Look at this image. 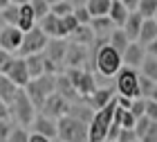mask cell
Returning a JSON list of instances; mask_svg holds the SVG:
<instances>
[{
    "mask_svg": "<svg viewBox=\"0 0 157 142\" xmlns=\"http://www.w3.org/2000/svg\"><path fill=\"white\" fill-rule=\"evenodd\" d=\"M146 117L157 122V102H153V99H146Z\"/></svg>",
    "mask_w": 157,
    "mask_h": 142,
    "instance_id": "obj_42",
    "label": "cell"
},
{
    "mask_svg": "<svg viewBox=\"0 0 157 142\" xmlns=\"http://www.w3.org/2000/svg\"><path fill=\"white\" fill-rule=\"evenodd\" d=\"M47 43H49V36L40 30V27H34V30L25 32L23 45H20V50H18V56L25 59V56H32V54H43L45 47H47Z\"/></svg>",
    "mask_w": 157,
    "mask_h": 142,
    "instance_id": "obj_7",
    "label": "cell"
},
{
    "mask_svg": "<svg viewBox=\"0 0 157 142\" xmlns=\"http://www.w3.org/2000/svg\"><path fill=\"white\" fill-rule=\"evenodd\" d=\"M119 2H124L130 11H137V5H139V0H119Z\"/></svg>",
    "mask_w": 157,
    "mask_h": 142,
    "instance_id": "obj_46",
    "label": "cell"
},
{
    "mask_svg": "<svg viewBox=\"0 0 157 142\" xmlns=\"http://www.w3.org/2000/svg\"><path fill=\"white\" fill-rule=\"evenodd\" d=\"M13 59H16V54L7 52V50H0V75H7V70L11 68Z\"/></svg>",
    "mask_w": 157,
    "mask_h": 142,
    "instance_id": "obj_36",
    "label": "cell"
},
{
    "mask_svg": "<svg viewBox=\"0 0 157 142\" xmlns=\"http://www.w3.org/2000/svg\"><path fill=\"white\" fill-rule=\"evenodd\" d=\"M144 59H146V47L141 45V43H137V41H132V43L126 47V52L121 54L124 66H126V68H132V70H135V68H141Z\"/></svg>",
    "mask_w": 157,
    "mask_h": 142,
    "instance_id": "obj_12",
    "label": "cell"
},
{
    "mask_svg": "<svg viewBox=\"0 0 157 142\" xmlns=\"http://www.w3.org/2000/svg\"><path fill=\"white\" fill-rule=\"evenodd\" d=\"M90 27L94 30V36H99V45H105L110 41V34L117 30L115 23L108 18V16H101V18H92L90 20Z\"/></svg>",
    "mask_w": 157,
    "mask_h": 142,
    "instance_id": "obj_15",
    "label": "cell"
},
{
    "mask_svg": "<svg viewBox=\"0 0 157 142\" xmlns=\"http://www.w3.org/2000/svg\"><path fill=\"white\" fill-rule=\"evenodd\" d=\"M18 14H20V7L9 5V7H5V9H0V20H2L5 25L18 27Z\"/></svg>",
    "mask_w": 157,
    "mask_h": 142,
    "instance_id": "obj_28",
    "label": "cell"
},
{
    "mask_svg": "<svg viewBox=\"0 0 157 142\" xmlns=\"http://www.w3.org/2000/svg\"><path fill=\"white\" fill-rule=\"evenodd\" d=\"M141 25H144V16H141L139 11H130V16H128V20L124 23V27L121 30L126 32V36L128 41H137L139 39V32H141Z\"/></svg>",
    "mask_w": 157,
    "mask_h": 142,
    "instance_id": "obj_17",
    "label": "cell"
},
{
    "mask_svg": "<svg viewBox=\"0 0 157 142\" xmlns=\"http://www.w3.org/2000/svg\"><path fill=\"white\" fill-rule=\"evenodd\" d=\"M117 93L119 97H128V99H137L139 97V75L132 68H121L117 72Z\"/></svg>",
    "mask_w": 157,
    "mask_h": 142,
    "instance_id": "obj_8",
    "label": "cell"
},
{
    "mask_svg": "<svg viewBox=\"0 0 157 142\" xmlns=\"http://www.w3.org/2000/svg\"><path fill=\"white\" fill-rule=\"evenodd\" d=\"M7 77H9V79L16 83L20 90L27 88V83L32 81V77H29V70H27V63H25L23 56H16V59H13L11 68L7 70Z\"/></svg>",
    "mask_w": 157,
    "mask_h": 142,
    "instance_id": "obj_11",
    "label": "cell"
},
{
    "mask_svg": "<svg viewBox=\"0 0 157 142\" xmlns=\"http://www.w3.org/2000/svg\"><path fill=\"white\" fill-rule=\"evenodd\" d=\"M7 142H29V131L16 124V126L11 129V133H9V138H7Z\"/></svg>",
    "mask_w": 157,
    "mask_h": 142,
    "instance_id": "obj_35",
    "label": "cell"
},
{
    "mask_svg": "<svg viewBox=\"0 0 157 142\" xmlns=\"http://www.w3.org/2000/svg\"><path fill=\"white\" fill-rule=\"evenodd\" d=\"M18 93H20V88L16 83H13L7 75H0V99H2L7 106L13 104V99L18 97Z\"/></svg>",
    "mask_w": 157,
    "mask_h": 142,
    "instance_id": "obj_19",
    "label": "cell"
},
{
    "mask_svg": "<svg viewBox=\"0 0 157 142\" xmlns=\"http://www.w3.org/2000/svg\"><path fill=\"white\" fill-rule=\"evenodd\" d=\"M11 129H13V124L9 122V120H0V142H7Z\"/></svg>",
    "mask_w": 157,
    "mask_h": 142,
    "instance_id": "obj_41",
    "label": "cell"
},
{
    "mask_svg": "<svg viewBox=\"0 0 157 142\" xmlns=\"http://www.w3.org/2000/svg\"><path fill=\"white\" fill-rule=\"evenodd\" d=\"M32 133H38V136H45L49 140H54L56 136H59V126H56V120L52 117H45V115H36V120L32 122Z\"/></svg>",
    "mask_w": 157,
    "mask_h": 142,
    "instance_id": "obj_14",
    "label": "cell"
},
{
    "mask_svg": "<svg viewBox=\"0 0 157 142\" xmlns=\"http://www.w3.org/2000/svg\"><path fill=\"white\" fill-rule=\"evenodd\" d=\"M151 99H153V102H157V86H155V90H153V95H151Z\"/></svg>",
    "mask_w": 157,
    "mask_h": 142,
    "instance_id": "obj_50",
    "label": "cell"
},
{
    "mask_svg": "<svg viewBox=\"0 0 157 142\" xmlns=\"http://www.w3.org/2000/svg\"><path fill=\"white\" fill-rule=\"evenodd\" d=\"M25 63H27V70H29V77H32V79H38V77L47 75V72H45V56H43V54L25 56Z\"/></svg>",
    "mask_w": 157,
    "mask_h": 142,
    "instance_id": "obj_24",
    "label": "cell"
},
{
    "mask_svg": "<svg viewBox=\"0 0 157 142\" xmlns=\"http://www.w3.org/2000/svg\"><path fill=\"white\" fill-rule=\"evenodd\" d=\"M110 5H112V0H88L85 9L90 11L92 18H101V16H108L110 14Z\"/></svg>",
    "mask_w": 157,
    "mask_h": 142,
    "instance_id": "obj_25",
    "label": "cell"
},
{
    "mask_svg": "<svg viewBox=\"0 0 157 142\" xmlns=\"http://www.w3.org/2000/svg\"><path fill=\"white\" fill-rule=\"evenodd\" d=\"M70 2H72V5H74V2H76V0H70Z\"/></svg>",
    "mask_w": 157,
    "mask_h": 142,
    "instance_id": "obj_52",
    "label": "cell"
},
{
    "mask_svg": "<svg viewBox=\"0 0 157 142\" xmlns=\"http://www.w3.org/2000/svg\"><path fill=\"white\" fill-rule=\"evenodd\" d=\"M146 54H151V56H155V59H157V39H155L153 43L146 47Z\"/></svg>",
    "mask_w": 157,
    "mask_h": 142,
    "instance_id": "obj_47",
    "label": "cell"
},
{
    "mask_svg": "<svg viewBox=\"0 0 157 142\" xmlns=\"http://www.w3.org/2000/svg\"><path fill=\"white\" fill-rule=\"evenodd\" d=\"M137 11L144 18H155L157 16V0H139Z\"/></svg>",
    "mask_w": 157,
    "mask_h": 142,
    "instance_id": "obj_30",
    "label": "cell"
},
{
    "mask_svg": "<svg viewBox=\"0 0 157 142\" xmlns=\"http://www.w3.org/2000/svg\"><path fill=\"white\" fill-rule=\"evenodd\" d=\"M155 20H157V16H155Z\"/></svg>",
    "mask_w": 157,
    "mask_h": 142,
    "instance_id": "obj_54",
    "label": "cell"
},
{
    "mask_svg": "<svg viewBox=\"0 0 157 142\" xmlns=\"http://www.w3.org/2000/svg\"><path fill=\"white\" fill-rule=\"evenodd\" d=\"M88 61V47L85 45H76V43H67V52H65V66L70 68H83Z\"/></svg>",
    "mask_w": 157,
    "mask_h": 142,
    "instance_id": "obj_13",
    "label": "cell"
},
{
    "mask_svg": "<svg viewBox=\"0 0 157 142\" xmlns=\"http://www.w3.org/2000/svg\"><path fill=\"white\" fill-rule=\"evenodd\" d=\"M25 93L32 99V104L40 111L43 104L47 102V97L56 93V75H43V77H38V79H32L29 83H27Z\"/></svg>",
    "mask_w": 157,
    "mask_h": 142,
    "instance_id": "obj_3",
    "label": "cell"
},
{
    "mask_svg": "<svg viewBox=\"0 0 157 142\" xmlns=\"http://www.w3.org/2000/svg\"><path fill=\"white\" fill-rule=\"evenodd\" d=\"M128 16H130V9H128L124 2H119V0H112L108 18L115 23V27H124V23L128 20Z\"/></svg>",
    "mask_w": 157,
    "mask_h": 142,
    "instance_id": "obj_23",
    "label": "cell"
},
{
    "mask_svg": "<svg viewBox=\"0 0 157 142\" xmlns=\"http://www.w3.org/2000/svg\"><path fill=\"white\" fill-rule=\"evenodd\" d=\"M155 39H157V20L155 18H144V25H141V32H139L137 43H141L144 47H148Z\"/></svg>",
    "mask_w": 157,
    "mask_h": 142,
    "instance_id": "obj_21",
    "label": "cell"
},
{
    "mask_svg": "<svg viewBox=\"0 0 157 142\" xmlns=\"http://www.w3.org/2000/svg\"><path fill=\"white\" fill-rule=\"evenodd\" d=\"M115 111H117V97L105 106V108L97 111L88 124V142H105L108 140V131L112 122H115Z\"/></svg>",
    "mask_w": 157,
    "mask_h": 142,
    "instance_id": "obj_1",
    "label": "cell"
},
{
    "mask_svg": "<svg viewBox=\"0 0 157 142\" xmlns=\"http://www.w3.org/2000/svg\"><path fill=\"white\" fill-rule=\"evenodd\" d=\"M94 66L103 77H117V72L124 68V61H121V54L117 52L110 43L99 45L97 54H94Z\"/></svg>",
    "mask_w": 157,
    "mask_h": 142,
    "instance_id": "obj_2",
    "label": "cell"
},
{
    "mask_svg": "<svg viewBox=\"0 0 157 142\" xmlns=\"http://www.w3.org/2000/svg\"><path fill=\"white\" fill-rule=\"evenodd\" d=\"M155 86H157V81L148 79V77H144V75H139V97L141 99H151Z\"/></svg>",
    "mask_w": 157,
    "mask_h": 142,
    "instance_id": "obj_31",
    "label": "cell"
},
{
    "mask_svg": "<svg viewBox=\"0 0 157 142\" xmlns=\"http://www.w3.org/2000/svg\"><path fill=\"white\" fill-rule=\"evenodd\" d=\"M36 14H34L32 5H23L20 7V14H18V30L20 32H29L36 27Z\"/></svg>",
    "mask_w": 157,
    "mask_h": 142,
    "instance_id": "obj_22",
    "label": "cell"
},
{
    "mask_svg": "<svg viewBox=\"0 0 157 142\" xmlns=\"http://www.w3.org/2000/svg\"><path fill=\"white\" fill-rule=\"evenodd\" d=\"M137 133H135V129H121L119 136H117V142H137Z\"/></svg>",
    "mask_w": 157,
    "mask_h": 142,
    "instance_id": "obj_40",
    "label": "cell"
},
{
    "mask_svg": "<svg viewBox=\"0 0 157 142\" xmlns=\"http://www.w3.org/2000/svg\"><path fill=\"white\" fill-rule=\"evenodd\" d=\"M56 2H61V0H47V5H49V7H54Z\"/></svg>",
    "mask_w": 157,
    "mask_h": 142,
    "instance_id": "obj_51",
    "label": "cell"
},
{
    "mask_svg": "<svg viewBox=\"0 0 157 142\" xmlns=\"http://www.w3.org/2000/svg\"><path fill=\"white\" fill-rule=\"evenodd\" d=\"M29 142H52L45 136H38V133H29Z\"/></svg>",
    "mask_w": 157,
    "mask_h": 142,
    "instance_id": "obj_45",
    "label": "cell"
},
{
    "mask_svg": "<svg viewBox=\"0 0 157 142\" xmlns=\"http://www.w3.org/2000/svg\"><path fill=\"white\" fill-rule=\"evenodd\" d=\"M65 75H67V79L72 81L76 95L81 97V99H88L97 90L94 77H92L90 70H85V68H70V70H65Z\"/></svg>",
    "mask_w": 157,
    "mask_h": 142,
    "instance_id": "obj_6",
    "label": "cell"
},
{
    "mask_svg": "<svg viewBox=\"0 0 157 142\" xmlns=\"http://www.w3.org/2000/svg\"><path fill=\"white\" fill-rule=\"evenodd\" d=\"M32 0H11V5H16V7H23V5H29Z\"/></svg>",
    "mask_w": 157,
    "mask_h": 142,
    "instance_id": "obj_48",
    "label": "cell"
},
{
    "mask_svg": "<svg viewBox=\"0 0 157 142\" xmlns=\"http://www.w3.org/2000/svg\"><path fill=\"white\" fill-rule=\"evenodd\" d=\"M59 126V138L61 142H88V122L76 120L72 115H65L61 120H56Z\"/></svg>",
    "mask_w": 157,
    "mask_h": 142,
    "instance_id": "obj_4",
    "label": "cell"
},
{
    "mask_svg": "<svg viewBox=\"0 0 157 142\" xmlns=\"http://www.w3.org/2000/svg\"><path fill=\"white\" fill-rule=\"evenodd\" d=\"M0 120H11V115H9V106H7L2 99H0Z\"/></svg>",
    "mask_w": 157,
    "mask_h": 142,
    "instance_id": "obj_44",
    "label": "cell"
},
{
    "mask_svg": "<svg viewBox=\"0 0 157 142\" xmlns=\"http://www.w3.org/2000/svg\"><path fill=\"white\" fill-rule=\"evenodd\" d=\"M11 0H0V9H5V7H9Z\"/></svg>",
    "mask_w": 157,
    "mask_h": 142,
    "instance_id": "obj_49",
    "label": "cell"
},
{
    "mask_svg": "<svg viewBox=\"0 0 157 142\" xmlns=\"http://www.w3.org/2000/svg\"><path fill=\"white\" fill-rule=\"evenodd\" d=\"M141 142H157V122L151 124V129H148V133L141 138Z\"/></svg>",
    "mask_w": 157,
    "mask_h": 142,
    "instance_id": "obj_43",
    "label": "cell"
},
{
    "mask_svg": "<svg viewBox=\"0 0 157 142\" xmlns=\"http://www.w3.org/2000/svg\"><path fill=\"white\" fill-rule=\"evenodd\" d=\"M151 124H153V120H148L146 115H144V117H139L137 122H135V133H137V138H139V140H141V138H144L146 133H148Z\"/></svg>",
    "mask_w": 157,
    "mask_h": 142,
    "instance_id": "obj_37",
    "label": "cell"
},
{
    "mask_svg": "<svg viewBox=\"0 0 157 142\" xmlns=\"http://www.w3.org/2000/svg\"><path fill=\"white\" fill-rule=\"evenodd\" d=\"M32 9H34V14H36V20H43L47 16L49 11H52V7L47 5V0H32Z\"/></svg>",
    "mask_w": 157,
    "mask_h": 142,
    "instance_id": "obj_33",
    "label": "cell"
},
{
    "mask_svg": "<svg viewBox=\"0 0 157 142\" xmlns=\"http://www.w3.org/2000/svg\"><path fill=\"white\" fill-rule=\"evenodd\" d=\"M141 75L148 77V79H153V81H157V59L155 56L146 54L144 63H141Z\"/></svg>",
    "mask_w": 157,
    "mask_h": 142,
    "instance_id": "obj_29",
    "label": "cell"
},
{
    "mask_svg": "<svg viewBox=\"0 0 157 142\" xmlns=\"http://www.w3.org/2000/svg\"><path fill=\"white\" fill-rule=\"evenodd\" d=\"M137 142H141V140H137Z\"/></svg>",
    "mask_w": 157,
    "mask_h": 142,
    "instance_id": "obj_53",
    "label": "cell"
},
{
    "mask_svg": "<svg viewBox=\"0 0 157 142\" xmlns=\"http://www.w3.org/2000/svg\"><path fill=\"white\" fill-rule=\"evenodd\" d=\"M36 111H38V108L32 104V99L27 97L25 90H20L18 97L13 99V104L9 106L11 120H13L18 126H23V129H29V126H32V122H34V120H36V115H38Z\"/></svg>",
    "mask_w": 157,
    "mask_h": 142,
    "instance_id": "obj_5",
    "label": "cell"
},
{
    "mask_svg": "<svg viewBox=\"0 0 157 142\" xmlns=\"http://www.w3.org/2000/svg\"><path fill=\"white\" fill-rule=\"evenodd\" d=\"M23 36L25 32H20L13 25H2L0 27V50H7L11 54H18L20 45H23Z\"/></svg>",
    "mask_w": 157,
    "mask_h": 142,
    "instance_id": "obj_10",
    "label": "cell"
},
{
    "mask_svg": "<svg viewBox=\"0 0 157 142\" xmlns=\"http://www.w3.org/2000/svg\"><path fill=\"white\" fill-rule=\"evenodd\" d=\"M52 14L59 16V18H65V16H70V14H74V5L70 2V0H61V2H56L52 7Z\"/></svg>",
    "mask_w": 157,
    "mask_h": 142,
    "instance_id": "obj_32",
    "label": "cell"
},
{
    "mask_svg": "<svg viewBox=\"0 0 157 142\" xmlns=\"http://www.w3.org/2000/svg\"><path fill=\"white\" fill-rule=\"evenodd\" d=\"M56 93H59L61 97H65L67 102H70V99H74V97H78L76 90H74V86H72V81L67 79L65 72H63V75H56Z\"/></svg>",
    "mask_w": 157,
    "mask_h": 142,
    "instance_id": "obj_26",
    "label": "cell"
},
{
    "mask_svg": "<svg viewBox=\"0 0 157 142\" xmlns=\"http://www.w3.org/2000/svg\"><path fill=\"white\" fill-rule=\"evenodd\" d=\"M112 99H115V95H112V88H97L94 93H92L88 99H85V104L90 106L92 111H101V108H105Z\"/></svg>",
    "mask_w": 157,
    "mask_h": 142,
    "instance_id": "obj_16",
    "label": "cell"
},
{
    "mask_svg": "<svg viewBox=\"0 0 157 142\" xmlns=\"http://www.w3.org/2000/svg\"><path fill=\"white\" fill-rule=\"evenodd\" d=\"M108 43H110L112 47H115V50H117L119 54H124V52H126V47L130 45V41H128L126 32L121 30V27H117V30H115V32L110 34V41H108Z\"/></svg>",
    "mask_w": 157,
    "mask_h": 142,
    "instance_id": "obj_27",
    "label": "cell"
},
{
    "mask_svg": "<svg viewBox=\"0 0 157 142\" xmlns=\"http://www.w3.org/2000/svg\"><path fill=\"white\" fill-rule=\"evenodd\" d=\"M74 18L78 20V25H90V20H92L90 11L85 9V5H78V7H74Z\"/></svg>",
    "mask_w": 157,
    "mask_h": 142,
    "instance_id": "obj_38",
    "label": "cell"
},
{
    "mask_svg": "<svg viewBox=\"0 0 157 142\" xmlns=\"http://www.w3.org/2000/svg\"><path fill=\"white\" fill-rule=\"evenodd\" d=\"M130 113L135 117H144L146 115V99H141V97H137V99H132V106H130Z\"/></svg>",
    "mask_w": 157,
    "mask_h": 142,
    "instance_id": "obj_39",
    "label": "cell"
},
{
    "mask_svg": "<svg viewBox=\"0 0 157 142\" xmlns=\"http://www.w3.org/2000/svg\"><path fill=\"white\" fill-rule=\"evenodd\" d=\"M78 27V20L74 18V14H70V16L61 18V30H63V39L65 36H72V32Z\"/></svg>",
    "mask_w": 157,
    "mask_h": 142,
    "instance_id": "obj_34",
    "label": "cell"
},
{
    "mask_svg": "<svg viewBox=\"0 0 157 142\" xmlns=\"http://www.w3.org/2000/svg\"><path fill=\"white\" fill-rule=\"evenodd\" d=\"M94 30H92L90 25H78L76 30L72 32V36H70V43H76V45H85L90 47L92 43H94Z\"/></svg>",
    "mask_w": 157,
    "mask_h": 142,
    "instance_id": "obj_20",
    "label": "cell"
},
{
    "mask_svg": "<svg viewBox=\"0 0 157 142\" xmlns=\"http://www.w3.org/2000/svg\"><path fill=\"white\" fill-rule=\"evenodd\" d=\"M70 104L65 97H61L59 93H54V95H49L47 97V102L43 104V108H40V115H45V117H52V120H61V117H65L70 115Z\"/></svg>",
    "mask_w": 157,
    "mask_h": 142,
    "instance_id": "obj_9",
    "label": "cell"
},
{
    "mask_svg": "<svg viewBox=\"0 0 157 142\" xmlns=\"http://www.w3.org/2000/svg\"><path fill=\"white\" fill-rule=\"evenodd\" d=\"M38 27L47 34L49 39H63V30H61V18L54 16L52 11L47 14L43 20H38Z\"/></svg>",
    "mask_w": 157,
    "mask_h": 142,
    "instance_id": "obj_18",
    "label": "cell"
}]
</instances>
